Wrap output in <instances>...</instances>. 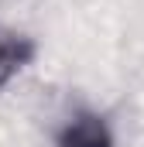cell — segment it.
Here are the masks:
<instances>
[{
  "instance_id": "1",
  "label": "cell",
  "mask_w": 144,
  "mask_h": 147,
  "mask_svg": "<svg viewBox=\"0 0 144 147\" xmlns=\"http://www.w3.org/2000/svg\"><path fill=\"white\" fill-rule=\"evenodd\" d=\"M62 147H110V134L96 116H82L65 127Z\"/></svg>"
},
{
  "instance_id": "2",
  "label": "cell",
  "mask_w": 144,
  "mask_h": 147,
  "mask_svg": "<svg viewBox=\"0 0 144 147\" xmlns=\"http://www.w3.org/2000/svg\"><path fill=\"white\" fill-rule=\"evenodd\" d=\"M28 58V45L14 34H0V82H7L10 75L21 69V62Z\"/></svg>"
}]
</instances>
